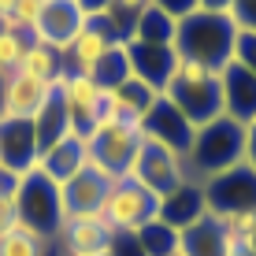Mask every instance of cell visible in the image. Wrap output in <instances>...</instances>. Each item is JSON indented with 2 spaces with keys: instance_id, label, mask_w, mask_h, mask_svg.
<instances>
[{
  "instance_id": "obj_1",
  "label": "cell",
  "mask_w": 256,
  "mask_h": 256,
  "mask_svg": "<svg viewBox=\"0 0 256 256\" xmlns=\"http://www.w3.org/2000/svg\"><path fill=\"white\" fill-rule=\"evenodd\" d=\"M238 26L230 15H216V12H193L190 19L178 22V38H174V48H178L182 60H193V64L223 74L226 67L234 64V45H238Z\"/></svg>"
},
{
  "instance_id": "obj_2",
  "label": "cell",
  "mask_w": 256,
  "mask_h": 256,
  "mask_svg": "<svg viewBox=\"0 0 256 256\" xmlns=\"http://www.w3.org/2000/svg\"><path fill=\"white\" fill-rule=\"evenodd\" d=\"M245 164V126L230 116L212 119L208 126H197L190 152H186V174L190 182L204 186L208 178L230 171V167Z\"/></svg>"
},
{
  "instance_id": "obj_3",
  "label": "cell",
  "mask_w": 256,
  "mask_h": 256,
  "mask_svg": "<svg viewBox=\"0 0 256 256\" xmlns=\"http://www.w3.org/2000/svg\"><path fill=\"white\" fill-rule=\"evenodd\" d=\"M174 108L186 116L193 126H208L212 119L223 116V82L216 70L193 64V60H178V70L160 93Z\"/></svg>"
},
{
  "instance_id": "obj_4",
  "label": "cell",
  "mask_w": 256,
  "mask_h": 256,
  "mask_svg": "<svg viewBox=\"0 0 256 256\" xmlns=\"http://www.w3.org/2000/svg\"><path fill=\"white\" fill-rule=\"evenodd\" d=\"M15 212H19V223L30 226L34 234H41L45 242H56L60 226H64L67 212H64V193L52 178L34 167L19 178V190H15Z\"/></svg>"
},
{
  "instance_id": "obj_5",
  "label": "cell",
  "mask_w": 256,
  "mask_h": 256,
  "mask_svg": "<svg viewBox=\"0 0 256 256\" xmlns=\"http://www.w3.org/2000/svg\"><path fill=\"white\" fill-rule=\"evenodd\" d=\"M141 141H145V134H141L138 122L100 119L93 126V134L86 138V145H90V164H96L100 171H108L112 178H126Z\"/></svg>"
},
{
  "instance_id": "obj_6",
  "label": "cell",
  "mask_w": 256,
  "mask_h": 256,
  "mask_svg": "<svg viewBox=\"0 0 256 256\" xmlns=\"http://www.w3.org/2000/svg\"><path fill=\"white\" fill-rule=\"evenodd\" d=\"M100 216L116 234H138L141 226L160 219V197L148 193L134 178H116L112 190H108V197H104Z\"/></svg>"
},
{
  "instance_id": "obj_7",
  "label": "cell",
  "mask_w": 256,
  "mask_h": 256,
  "mask_svg": "<svg viewBox=\"0 0 256 256\" xmlns=\"http://www.w3.org/2000/svg\"><path fill=\"white\" fill-rule=\"evenodd\" d=\"M126 178L141 182V186L148 193H156V197H167V193L178 190L182 182H190V174H186V160H182V156L167 152V148L152 145V141H141Z\"/></svg>"
},
{
  "instance_id": "obj_8",
  "label": "cell",
  "mask_w": 256,
  "mask_h": 256,
  "mask_svg": "<svg viewBox=\"0 0 256 256\" xmlns=\"http://www.w3.org/2000/svg\"><path fill=\"white\" fill-rule=\"evenodd\" d=\"M141 134H145V141H152V145H160V148H167V152L186 160L193 138H197V126H193L167 96H160V100L152 104V112L141 119Z\"/></svg>"
},
{
  "instance_id": "obj_9",
  "label": "cell",
  "mask_w": 256,
  "mask_h": 256,
  "mask_svg": "<svg viewBox=\"0 0 256 256\" xmlns=\"http://www.w3.org/2000/svg\"><path fill=\"white\" fill-rule=\"evenodd\" d=\"M204 200H208V216L256 208V171L249 164H238L230 171L208 178L204 182Z\"/></svg>"
},
{
  "instance_id": "obj_10",
  "label": "cell",
  "mask_w": 256,
  "mask_h": 256,
  "mask_svg": "<svg viewBox=\"0 0 256 256\" xmlns=\"http://www.w3.org/2000/svg\"><path fill=\"white\" fill-rule=\"evenodd\" d=\"M112 238L116 230L104 223V216H67L52 249L60 256H108Z\"/></svg>"
},
{
  "instance_id": "obj_11",
  "label": "cell",
  "mask_w": 256,
  "mask_h": 256,
  "mask_svg": "<svg viewBox=\"0 0 256 256\" xmlns=\"http://www.w3.org/2000/svg\"><path fill=\"white\" fill-rule=\"evenodd\" d=\"M112 45H119V38H116V30L108 26V19H104V15H90L86 26L78 30V38L64 48L67 74H93V67L108 56Z\"/></svg>"
},
{
  "instance_id": "obj_12",
  "label": "cell",
  "mask_w": 256,
  "mask_h": 256,
  "mask_svg": "<svg viewBox=\"0 0 256 256\" xmlns=\"http://www.w3.org/2000/svg\"><path fill=\"white\" fill-rule=\"evenodd\" d=\"M126 45V60H130V74L141 78L145 86H152L156 93L167 90V82L178 70V48L174 45H145V41H122Z\"/></svg>"
},
{
  "instance_id": "obj_13",
  "label": "cell",
  "mask_w": 256,
  "mask_h": 256,
  "mask_svg": "<svg viewBox=\"0 0 256 256\" xmlns=\"http://www.w3.org/2000/svg\"><path fill=\"white\" fill-rule=\"evenodd\" d=\"M60 90H64V100H67V112H70V130L90 138L93 126L104 116V90L90 74H67L60 82Z\"/></svg>"
},
{
  "instance_id": "obj_14",
  "label": "cell",
  "mask_w": 256,
  "mask_h": 256,
  "mask_svg": "<svg viewBox=\"0 0 256 256\" xmlns=\"http://www.w3.org/2000/svg\"><path fill=\"white\" fill-rule=\"evenodd\" d=\"M112 182L116 178H112L108 171H100L96 164H86L74 178H67L64 186H60V193H64V212L67 216H100Z\"/></svg>"
},
{
  "instance_id": "obj_15",
  "label": "cell",
  "mask_w": 256,
  "mask_h": 256,
  "mask_svg": "<svg viewBox=\"0 0 256 256\" xmlns=\"http://www.w3.org/2000/svg\"><path fill=\"white\" fill-rule=\"evenodd\" d=\"M41 148H38V134H34L30 119H0V167L12 174L34 171Z\"/></svg>"
},
{
  "instance_id": "obj_16",
  "label": "cell",
  "mask_w": 256,
  "mask_h": 256,
  "mask_svg": "<svg viewBox=\"0 0 256 256\" xmlns=\"http://www.w3.org/2000/svg\"><path fill=\"white\" fill-rule=\"evenodd\" d=\"M86 19H90V15L78 8V0H48L45 12H41L38 30H34V38L64 52L70 41L78 38V30L86 26Z\"/></svg>"
},
{
  "instance_id": "obj_17",
  "label": "cell",
  "mask_w": 256,
  "mask_h": 256,
  "mask_svg": "<svg viewBox=\"0 0 256 256\" xmlns=\"http://www.w3.org/2000/svg\"><path fill=\"white\" fill-rule=\"evenodd\" d=\"M160 100V93L152 86H145L141 78L130 74L126 82H119L116 90H104V116L100 119H126V122H138L152 112V104Z\"/></svg>"
},
{
  "instance_id": "obj_18",
  "label": "cell",
  "mask_w": 256,
  "mask_h": 256,
  "mask_svg": "<svg viewBox=\"0 0 256 256\" xmlns=\"http://www.w3.org/2000/svg\"><path fill=\"white\" fill-rule=\"evenodd\" d=\"M86 164H90V145H86L82 134H74V130H70L64 141H56L52 148H45V152L38 156V164H34V167H38L45 178H52L56 186H64V182L74 178Z\"/></svg>"
},
{
  "instance_id": "obj_19",
  "label": "cell",
  "mask_w": 256,
  "mask_h": 256,
  "mask_svg": "<svg viewBox=\"0 0 256 256\" xmlns=\"http://www.w3.org/2000/svg\"><path fill=\"white\" fill-rule=\"evenodd\" d=\"M204 216H208V200H204V186L200 182H182L178 190L160 197V223L174 226V230H190Z\"/></svg>"
},
{
  "instance_id": "obj_20",
  "label": "cell",
  "mask_w": 256,
  "mask_h": 256,
  "mask_svg": "<svg viewBox=\"0 0 256 256\" xmlns=\"http://www.w3.org/2000/svg\"><path fill=\"white\" fill-rule=\"evenodd\" d=\"M219 82H223V116L238 119L242 126L252 122L256 119V74L230 64L219 74Z\"/></svg>"
},
{
  "instance_id": "obj_21",
  "label": "cell",
  "mask_w": 256,
  "mask_h": 256,
  "mask_svg": "<svg viewBox=\"0 0 256 256\" xmlns=\"http://www.w3.org/2000/svg\"><path fill=\"white\" fill-rule=\"evenodd\" d=\"M48 90L52 86L34 82V78L12 70V74L4 78V119H34L41 112V104H45Z\"/></svg>"
},
{
  "instance_id": "obj_22",
  "label": "cell",
  "mask_w": 256,
  "mask_h": 256,
  "mask_svg": "<svg viewBox=\"0 0 256 256\" xmlns=\"http://www.w3.org/2000/svg\"><path fill=\"white\" fill-rule=\"evenodd\" d=\"M34 122V134H38V148L45 152L52 148L56 141H64L70 134V112H67V100H64V90H60V82L48 90L45 104H41V112L30 119Z\"/></svg>"
},
{
  "instance_id": "obj_23",
  "label": "cell",
  "mask_w": 256,
  "mask_h": 256,
  "mask_svg": "<svg viewBox=\"0 0 256 256\" xmlns=\"http://www.w3.org/2000/svg\"><path fill=\"white\" fill-rule=\"evenodd\" d=\"M15 70L26 74V78H34V82H45V86H56V82H64V78H67L64 52L52 48V45H45V41H30Z\"/></svg>"
},
{
  "instance_id": "obj_24",
  "label": "cell",
  "mask_w": 256,
  "mask_h": 256,
  "mask_svg": "<svg viewBox=\"0 0 256 256\" xmlns=\"http://www.w3.org/2000/svg\"><path fill=\"white\" fill-rule=\"evenodd\" d=\"M178 252L182 256H226V238H223L216 219L204 216L190 230H182V249Z\"/></svg>"
},
{
  "instance_id": "obj_25",
  "label": "cell",
  "mask_w": 256,
  "mask_h": 256,
  "mask_svg": "<svg viewBox=\"0 0 256 256\" xmlns=\"http://www.w3.org/2000/svg\"><path fill=\"white\" fill-rule=\"evenodd\" d=\"M174 38H178V22L171 19V15H164L160 8L148 4L145 12L138 15L134 30H130L126 41H145V45H174Z\"/></svg>"
},
{
  "instance_id": "obj_26",
  "label": "cell",
  "mask_w": 256,
  "mask_h": 256,
  "mask_svg": "<svg viewBox=\"0 0 256 256\" xmlns=\"http://www.w3.org/2000/svg\"><path fill=\"white\" fill-rule=\"evenodd\" d=\"M138 242H141V249H145V256H174L182 249V230H174V226L152 219L148 226L138 230Z\"/></svg>"
},
{
  "instance_id": "obj_27",
  "label": "cell",
  "mask_w": 256,
  "mask_h": 256,
  "mask_svg": "<svg viewBox=\"0 0 256 256\" xmlns=\"http://www.w3.org/2000/svg\"><path fill=\"white\" fill-rule=\"evenodd\" d=\"M52 242H45L41 234H34L30 226H22L15 219V226L0 238V256H48Z\"/></svg>"
},
{
  "instance_id": "obj_28",
  "label": "cell",
  "mask_w": 256,
  "mask_h": 256,
  "mask_svg": "<svg viewBox=\"0 0 256 256\" xmlns=\"http://www.w3.org/2000/svg\"><path fill=\"white\" fill-rule=\"evenodd\" d=\"M90 78H93L96 86H100V90H116L119 82H126V78H130L126 45H122V41H119V45H112V48H108V56H104L100 64L93 67V74H90Z\"/></svg>"
},
{
  "instance_id": "obj_29",
  "label": "cell",
  "mask_w": 256,
  "mask_h": 256,
  "mask_svg": "<svg viewBox=\"0 0 256 256\" xmlns=\"http://www.w3.org/2000/svg\"><path fill=\"white\" fill-rule=\"evenodd\" d=\"M223 230L226 245H245L256 230V208H245V212H226V216H212Z\"/></svg>"
},
{
  "instance_id": "obj_30",
  "label": "cell",
  "mask_w": 256,
  "mask_h": 256,
  "mask_svg": "<svg viewBox=\"0 0 256 256\" xmlns=\"http://www.w3.org/2000/svg\"><path fill=\"white\" fill-rule=\"evenodd\" d=\"M30 41H38L34 34H19V30H0V74H12L15 67H19V60H22V52Z\"/></svg>"
},
{
  "instance_id": "obj_31",
  "label": "cell",
  "mask_w": 256,
  "mask_h": 256,
  "mask_svg": "<svg viewBox=\"0 0 256 256\" xmlns=\"http://www.w3.org/2000/svg\"><path fill=\"white\" fill-rule=\"evenodd\" d=\"M45 4H48V0H15V8H12V15L4 19V26H8V30H19V34H34L38 22H41Z\"/></svg>"
},
{
  "instance_id": "obj_32",
  "label": "cell",
  "mask_w": 256,
  "mask_h": 256,
  "mask_svg": "<svg viewBox=\"0 0 256 256\" xmlns=\"http://www.w3.org/2000/svg\"><path fill=\"white\" fill-rule=\"evenodd\" d=\"M15 190H19V174L0 167V238L12 230L15 219H19V212H15Z\"/></svg>"
},
{
  "instance_id": "obj_33",
  "label": "cell",
  "mask_w": 256,
  "mask_h": 256,
  "mask_svg": "<svg viewBox=\"0 0 256 256\" xmlns=\"http://www.w3.org/2000/svg\"><path fill=\"white\" fill-rule=\"evenodd\" d=\"M230 19H234V26L242 34H256V0H234Z\"/></svg>"
},
{
  "instance_id": "obj_34",
  "label": "cell",
  "mask_w": 256,
  "mask_h": 256,
  "mask_svg": "<svg viewBox=\"0 0 256 256\" xmlns=\"http://www.w3.org/2000/svg\"><path fill=\"white\" fill-rule=\"evenodd\" d=\"M234 64L256 74V34H238V45H234Z\"/></svg>"
},
{
  "instance_id": "obj_35",
  "label": "cell",
  "mask_w": 256,
  "mask_h": 256,
  "mask_svg": "<svg viewBox=\"0 0 256 256\" xmlns=\"http://www.w3.org/2000/svg\"><path fill=\"white\" fill-rule=\"evenodd\" d=\"M152 8H160V12L171 15L174 22H182V19H190L193 12H200L197 0H152Z\"/></svg>"
},
{
  "instance_id": "obj_36",
  "label": "cell",
  "mask_w": 256,
  "mask_h": 256,
  "mask_svg": "<svg viewBox=\"0 0 256 256\" xmlns=\"http://www.w3.org/2000/svg\"><path fill=\"white\" fill-rule=\"evenodd\" d=\"M108 256H145V249H141L138 234H116V238H112Z\"/></svg>"
},
{
  "instance_id": "obj_37",
  "label": "cell",
  "mask_w": 256,
  "mask_h": 256,
  "mask_svg": "<svg viewBox=\"0 0 256 256\" xmlns=\"http://www.w3.org/2000/svg\"><path fill=\"white\" fill-rule=\"evenodd\" d=\"M245 164L256 171V119L245 122Z\"/></svg>"
},
{
  "instance_id": "obj_38",
  "label": "cell",
  "mask_w": 256,
  "mask_h": 256,
  "mask_svg": "<svg viewBox=\"0 0 256 256\" xmlns=\"http://www.w3.org/2000/svg\"><path fill=\"white\" fill-rule=\"evenodd\" d=\"M230 4L234 0H197L200 12H216V15H230Z\"/></svg>"
},
{
  "instance_id": "obj_39",
  "label": "cell",
  "mask_w": 256,
  "mask_h": 256,
  "mask_svg": "<svg viewBox=\"0 0 256 256\" xmlns=\"http://www.w3.org/2000/svg\"><path fill=\"white\" fill-rule=\"evenodd\" d=\"M108 4H112V0H78V8H82L86 15H104Z\"/></svg>"
},
{
  "instance_id": "obj_40",
  "label": "cell",
  "mask_w": 256,
  "mask_h": 256,
  "mask_svg": "<svg viewBox=\"0 0 256 256\" xmlns=\"http://www.w3.org/2000/svg\"><path fill=\"white\" fill-rule=\"evenodd\" d=\"M226 256H252L245 245H226Z\"/></svg>"
},
{
  "instance_id": "obj_41",
  "label": "cell",
  "mask_w": 256,
  "mask_h": 256,
  "mask_svg": "<svg viewBox=\"0 0 256 256\" xmlns=\"http://www.w3.org/2000/svg\"><path fill=\"white\" fill-rule=\"evenodd\" d=\"M12 8H15V0H0V19H8V15H12Z\"/></svg>"
},
{
  "instance_id": "obj_42",
  "label": "cell",
  "mask_w": 256,
  "mask_h": 256,
  "mask_svg": "<svg viewBox=\"0 0 256 256\" xmlns=\"http://www.w3.org/2000/svg\"><path fill=\"white\" fill-rule=\"evenodd\" d=\"M4 78L8 74H0V119H4Z\"/></svg>"
},
{
  "instance_id": "obj_43",
  "label": "cell",
  "mask_w": 256,
  "mask_h": 256,
  "mask_svg": "<svg viewBox=\"0 0 256 256\" xmlns=\"http://www.w3.org/2000/svg\"><path fill=\"white\" fill-rule=\"evenodd\" d=\"M245 249H249V252L256 256V230H252V238H249V242H245Z\"/></svg>"
},
{
  "instance_id": "obj_44",
  "label": "cell",
  "mask_w": 256,
  "mask_h": 256,
  "mask_svg": "<svg viewBox=\"0 0 256 256\" xmlns=\"http://www.w3.org/2000/svg\"><path fill=\"white\" fill-rule=\"evenodd\" d=\"M0 30H4V19H0Z\"/></svg>"
},
{
  "instance_id": "obj_45",
  "label": "cell",
  "mask_w": 256,
  "mask_h": 256,
  "mask_svg": "<svg viewBox=\"0 0 256 256\" xmlns=\"http://www.w3.org/2000/svg\"><path fill=\"white\" fill-rule=\"evenodd\" d=\"M174 256H182V252H174Z\"/></svg>"
}]
</instances>
